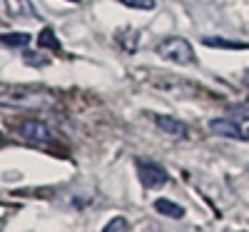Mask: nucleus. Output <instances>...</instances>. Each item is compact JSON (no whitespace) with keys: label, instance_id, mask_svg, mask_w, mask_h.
Here are the masks:
<instances>
[{"label":"nucleus","instance_id":"nucleus-1","mask_svg":"<svg viewBox=\"0 0 249 232\" xmlns=\"http://www.w3.org/2000/svg\"><path fill=\"white\" fill-rule=\"evenodd\" d=\"M53 102V95L40 88H8L0 90V105L5 108H28V110H40L48 108Z\"/></svg>","mask_w":249,"mask_h":232},{"label":"nucleus","instance_id":"nucleus-2","mask_svg":"<svg viewBox=\"0 0 249 232\" xmlns=\"http://www.w3.org/2000/svg\"><path fill=\"white\" fill-rule=\"evenodd\" d=\"M157 55L164 58V60H172V62H179V65H192L195 62V50L190 45V40L184 38H164L162 43L157 45Z\"/></svg>","mask_w":249,"mask_h":232},{"label":"nucleus","instance_id":"nucleus-3","mask_svg":"<svg viewBox=\"0 0 249 232\" xmlns=\"http://www.w3.org/2000/svg\"><path fill=\"white\" fill-rule=\"evenodd\" d=\"M137 175H140V182L147 190H155V187H160L170 180L167 170H164L162 165L152 162V160H137Z\"/></svg>","mask_w":249,"mask_h":232},{"label":"nucleus","instance_id":"nucleus-4","mask_svg":"<svg viewBox=\"0 0 249 232\" xmlns=\"http://www.w3.org/2000/svg\"><path fill=\"white\" fill-rule=\"evenodd\" d=\"M18 133L23 135L28 142L33 145H48L53 140V133L45 122H40V120H23L18 125Z\"/></svg>","mask_w":249,"mask_h":232},{"label":"nucleus","instance_id":"nucleus-5","mask_svg":"<svg viewBox=\"0 0 249 232\" xmlns=\"http://www.w3.org/2000/svg\"><path fill=\"white\" fill-rule=\"evenodd\" d=\"M155 122H157V128L164 133V135H170V137H177V140H184L187 135H190V128L177 120V117H170V115H155Z\"/></svg>","mask_w":249,"mask_h":232},{"label":"nucleus","instance_id":"nucleus-6","mask_svg":"<svg viewBox=\"0 0 249 232\" xmlns=\"http://www.w3.org/2000/svg\"><path fill=\"white\" fill-rule=\"evenodd\" d=\"M5 10L15 20H37L40 18L33 0H5Z\"/></svg>","mask_w":249,"mask_h":232},{"label":"nucleus","instance_id":"nucleus-7","mask_svg":"<svg viewBox=\"0 0 249 232\" xmlns=\"http://www.w3.org/2000/svg\"><path fill=\"white\" fill-rule=\"evenodd\" d=\"M210 130L214 135H222V137L242 140V130H239V122L237 120H210Z\"/></svg>","mask_w":249,"mask_h":232},{"label":"nucleus","instance_id":"nucleus-8","mask_svg":"<svg viewBox=\"0 0 249 232\" xmlns=\"http://www.w3.org/2000/svg\"><path fill=\"white\" fill-rule=\"evenodd\" d=\"M155 210L164 217H175V220H182L184 217V210L177 205V202H170V200H155Z\"/></svg>","mask_w":249,"mask_h":232},{"label":"nucleus","instance_id":"nucleus-9","mask_svg":"<svg viewBox=\"0 0 249 232\" xmlns=\"http://www.w3.org/2000/svg\"><path fill=\"white\" fill-rule=\"evenodd\" d=\"M137 40H140V35H137V30H132V28L117 33V43L122 45L124 53H135V50H137Z\"/></svg>","mask_w":249,"mask_h":232},{"label":"nucleus","instance_id":"nucleus-10","mask_svg":"<svg viewBox=\"0 0 249 232\" xmlns=\"http://www.w3.org/2000/svg\"><path fill=\"white\" fill-rule=\"evenodd\" d=\"M204 45L210 48H227V50H247V43H237V40H224V38H204Z\"/></svg>","mask_w":249,"mask_h":232},{"label":"nucleus","instance_id":"nucleus-11","mask_svg":"<svg viewBox=\"0 0 249 232\" xmlns=\"http://www.w3.org/2000/svg\"><path fill=\"white\" fill-rule=\"evenodd\" d=\"M28 43H30V35H25V33L0 35V45H8V48H25Z\"/></svg>","mask_w":249,"mask_h":232},{"label":"nucleus","instance_id":"nucleus-12","mask_svg":"<svg viewBox=\"0 0 249 232\" xmlns=\"http://www.w3.org/2000/svg\"><path fill=\"white\" fill-rule=\"evenodd\" d=\"M37 45L40 48H50V50H62V45H60V40L55 38V33L50 30V28H45V30H40V35H37Z\"/></svg>","mask_w":249,"mask_h":232},{"label":"nucleus","instance_id":"nucleus-13","mask_svg":"<svg viewBox=\"0 0 249 232\" xmlns=\"http://www.w3.org/2000/svg\"><path fill=\"white\" fill-rule=\"evenodd\" d=\"M102 232H127V220L124 217H112Z\"/></svg>","mask_w":249,"mask_h":232},{"label":"nucleus","instance_id":"nucleus-14","mask_svg":"<svg viewBox=\"0 0 249 232\" xmlns=\"http://www.w3.org/2000/svg\"><path fill=\"white\" fill-rule=\"evenodd\" d=\"M120 3L130 5V8H137V10H152L155 8V0H120Z\"/></svg>","mask_w":249,"mask_h":232},{"label":"nucleus","instance_id":"nucleus-15","mask_svg":"<svg viewBox=\"0 0 249 232\" xmlns=\"http://www.w3.org/2000/svg\"><path fill=\"white\" fill-rule=\"evenodd\" d=\"M239 130H242V140H249V122H239Z\"/></svg>","mask_w":249,"mask_h":232},{"label":"nucleus","instance_id":"nucleus-16","mask_svg":"<svg viewBox=\"0 0 249 232\" xmlns=\"http://www.w3.org/2000/svg\"><path fill=\"white\" fill-rule=\"evenodd\" d=\"M244 80H247V85H249V70H247V73H244Z\"/></svg>","mask_w":249,"mask_h":232},{"label":"nucleus","instance_id":"nucleus-17","mask_svg":"<svg viewBox=\"0 0 249 232\" xmlns=\"http://www.w3.org/2000/svg\"><path fill=\"white\" fill-rule=\"evenodd\" d=\"M72 3H77V0H72Z\"/></svg>","mask_w":249,"mask_h":232}]
</instances>
